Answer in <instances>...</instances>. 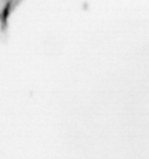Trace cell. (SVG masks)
Listing matches in <instances>:
<instances>
[{"label": "cell", "instance_id": "cell-1", "mask_svg": "<svg viewBox=\"0 0 149 159\" xmlns=\"http://www.w3.org/2000/svg\"><path fill=\"white\" fill-rule=\"evenodd\" d=\"M23 0H0V33L7 25V20L11 12Z\"/></svg>", "mask_w": 149, "mask_h": 159}]
</instances>
